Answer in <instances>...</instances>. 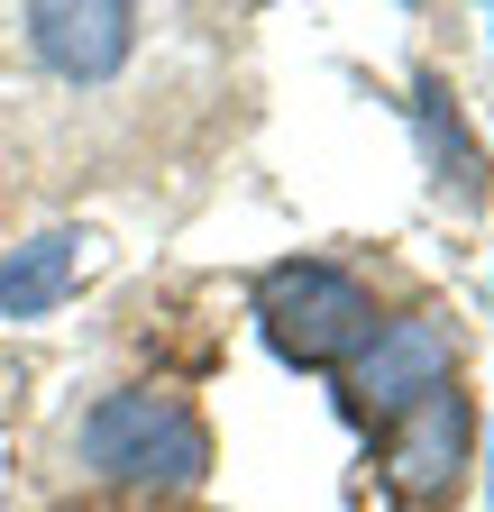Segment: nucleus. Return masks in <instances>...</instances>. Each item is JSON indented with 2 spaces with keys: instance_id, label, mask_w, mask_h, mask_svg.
I'll return each mask as SVG.
<instances>
[{
  "instance_id": "nucleus-1",
  "label": "nucleus",
  "mask_w": 494,
  "mask_h": 512,
  "mask_svg": "<svg viewBox=\"0 0 494 512\" xmlns=\"http://www.w3.org/2000/svg\"><path fill=\"white\" fill-rule=\"evenodd\" d=\"M257 320H266L275 357H293V366H339V357H357L366 339H376V302H366V284L339 275V266H312V256L266 266Z\"/></svg>"
},
{
  "instance_id": "nucleus-2",
  "label": "nucleus",
  "mask_w": 494,
  "mask_h": 512,
  "mask_svg": "<svg viewBox=\"0 0 494 512\" xmlns=\"http://www.w3.org/2000/svg\"><path fill=\"white\" fill-rule=\"evenodd\" d=\"M83 458L119 485H202L211 430L183 412L174 394H110L83 421Z\"/></svg>"
},
{
  "instance_id": "nucleus-3",
  "label": "nucleus",
  "mask_w": 494,
  "mask_h": 512,
  "mask_svg": "<svg viewBox=\"0 0 494 512\" xmlns=\"http://www.w3.org/2000/svg\"><path fill=\"white\" fill-rule=\"evenodd\" d=\"M28 37H37V55L55 64V74L101 83V74L129 64L138 10H129V0H37V10H28Z\"/></svg>"
},
{
  "instance_id": "nucleus-4",
  "label": "nucleus",
  "mask_w": 494,
  "mask_h": 512,
  "mask_svg": "<svg viewBox=\"0 0 494 512\" xmlns=\"http://www.w3.org/2000/svg\"><path fill=\"white\" fill-rule=\"evenodd\" d=\"M467 458V403H458V384H430V394H412L385 430V467L403 494H440L449 467Z\"/></svg>"
},
{
  "instance_id": "nucleus-5",
  "label": "nucleus",
  "mask_w": 494,
  "mask_h": 512,
  "mask_svg": "<svg viewBox=\"0 0 494 512\" xmlns=\"http://www.w3.org/2000/svg\"><path fill=\"white\" fill-rule=\"evenodd\" d=\"M449 384V330L440 320H394L357 348V403L366 412H403L412 394Z\"/></svg>"
},
{
  "instance_id": "nucleus-6",
  "label": "nucleus",
  "mask_w": 494,
  "mask_h": 512,
  "mask_svg": "<svg viewBox=\"0 0 494 512\" xmlns=\"http://www.w3.org/2000/svg\"><path fill=\"white\" fill-rule=\"evenodd\" d=\"M74 266H83V238L74 229H46V238L10 247V256H0V311H10V320L55 311V302L74 293Z\"/></svg>"
}]
</instances>
